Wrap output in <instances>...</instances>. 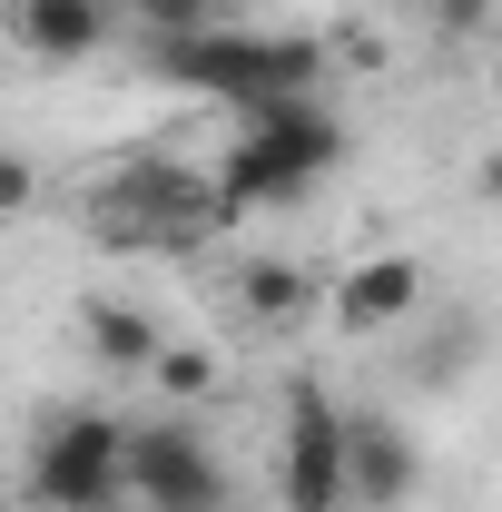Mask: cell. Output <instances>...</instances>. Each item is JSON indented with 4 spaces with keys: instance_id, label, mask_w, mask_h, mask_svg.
<instances>
[{
    "instance_id": "obj_11",
    "label": "cell",
    "mask_w": 502,
    "mask_h": 512,
    "mask_svg": "<svg viewBox=\"0 0 502 512\" xmlns=\"http://www.w3.org/2000/svg\"><path fill=\"white\" fill-rule=\"evenodd\" d=\"M217 375H227V365H217V355H207V345H178V335H168V345H158V355H148V384H158V394H168V404H178V414H197V404H207V394H217Z\"/></svg>"
},
{
    "instance_id": "obj_4",
    "label": "cell",
    "mask_w": 502,
    "mask_h": 512,
    "mask_svg": "<svg viewBox=\"0 0 502 512\" xmlns=\"http://www.w3.org/2000/svg\"><path fill=\"white\" fill-rule=\"evenodd\" d=\"M128 512H227V463L197 414L128 424Z\"/></svg>"
},
{
    "instance_id": "obj_8",
    "label": "cell",
    "mask_w": 502,
    "mask_h": 512,
    "mask_svg": "<svg viewBox=\"0 0 502 512\" xmlns=\"http://www.w3.org/2000/svg\"><path fill=\"white\" fill-rule=\"evenodd\" d=\"M424 316V256H355L335 276V325L345 335H394Z\"/></svg>"
},
{
    "instance_id": "obj_1",
    "label": "cell",
    "mask_w": 502,
    "mask_h": 512,
    "mask_svg": "<svg viewBox=\"0 0 502 512\" xmlns=\"http://www.w3.org/2000/svg\"><path fill=\"white\" fill-rule=\"evenodd\" d=\"M148 69L178 79V89H197V99H217V109H266V99H315L325 89V40L207 20L188 40H148Z\"/></svg>"
},
{
    "instance_id": "obj_6",
    "label": "cell",
    "mask_w": 502,
    "mask_h": 512,
    "mask_svg": "<svg viewBox=\"0 0 502 512\" xmlns=\"http://www.w3.org/2000/svg\"><path fill=\"white\" fill-rule=\"evenodd\" d=\"M335 473H345V512H394L404 493H414L424 453H414V434H404L394 414H345V434H335Z\"/></svg>"
},
{
    "instance_id": "obj_3",
    "label": "cell",
    "mask_w": 502,
    "mask_h": 512,
    "mask_svg": "<svg viewBox=\"0 0 502 512\" xmlns=\"http://www.w3.org/2000/svg\"><path fill=\"white\" fill-rule=\"evenodd\" d=\"M20 493H30V512H128V424L89 414V404H60L30 444Z\"/></svg>"
},
{
    "instance_id": "obj_9",
    "label": "cell",
    "mask_w": 502,
    "mask_h": 512,
    "mask_svg": "<svg viewBox=\"0 0 502 512\" xmlns=\"http://www.w3.org/2000/svg\"><path fill=\"white\" fill-rule=\"evenodd\" d=\"M79 335H89V355H99L109 375H148V355L168 345L148 306H89V316H79Z\"/></svg>"
},
{
    "instance_id": "obj_13",
    "label": "cell",
    "mask_w": 502,
    "mask_h": 512,
    "mask_svg": "<svg viewBox=\"0 0 502 512\" xmlns=\"http://www.w3.org/2000/svg\"><path fill=\"white\" fill-rule=\"evenodd\" d=\"M30 197H40V168H30V148H0V227H10V217H30Z\"/></svg>"
},
{
    "instance_id": "obj_12",
    "label": "cell",
    "mask_w": 502,
    "mask_h": 512,
    "mask_svg": "<svg viewBox=\"0 0 502 512\" xmlns=\"http://www.w3.org/2000/svg\"><path fill=\"white\" fill-rule=\"evenodd\" d=\"M207 20H227V10L217 0H119V30H138V40H188Z\"/></svg>"
},
{
    "instance_id": "obj_5",
    "label": "cell",
    "mask_w": 502,
    "mask_h": 512,
    "mask_svg": "<svg viewBox=\"0 0 502 512\" xmlns=\"http://www.w3.org/2000/svg\"><path fill=\"white\" fill-rule=\"evenodd\" d=\"M0 40L40 69H79L119 40V0H0Z\"/></svg>"
},
{
    "instance_id": "obj_14",
    "label": "cell",
    "mask_w": 502,
    "mask_h": 512,
    "mask_svg": "<svg viewBox=\"0 0 502 512\" xmlns=\"http://www.w3.org/2000/svg\"><path fill=\"white\" fill-rule=\"evenodd\" d=\"M424 20H434V30H453V40H473V30L493 20V0H424Z\"/></svg>"
},
{
    "instance_id": "obj_10",
    "label": "cell",
    "mask_w": 502,
    "mask_h": 512,
    "mask_svg": "<svg viewBox=\"0 0 502 512\" xmlns=\"http://www.w3.org/2000/svg\"><path fill=\"white\" fill-rule=\"evenodd\" d=\"M237 306H247L256 325H296L315 306V286H306L296 256H247V266H237Z\"/></svg>"
},
{
    "instance_id": "obj_7",
    "label": "cell",
    "mask_w": 502,
    "mask_h": 512,
    "mask_svg": "<svg viewBox=\"0 0 502 512\" xmlns=\"http://www.w3.org/2000/svg\"><path fill=\"white\" fill-rule=\"evenodd\" d=\"M335 434H345V404L325 384H296L286 394V512H345Z\"/></svg>"
},
{
    "instance_id": "obj_2",
    "label": "cell",
    "mask_w": 502,
    "mask_h": 512,
    "mask_svg": "<svg viewBox=\"0 0 502 512\" xmlns=\"http://www.w3.org/2000/svg\"><path fill=\"white\" fill-rule=\"evenodd\" d=\"M345 168V119L325 99H266L237 109V148L217 158V217H247V207H296Z\"/></svg>"
}]
</instances>
